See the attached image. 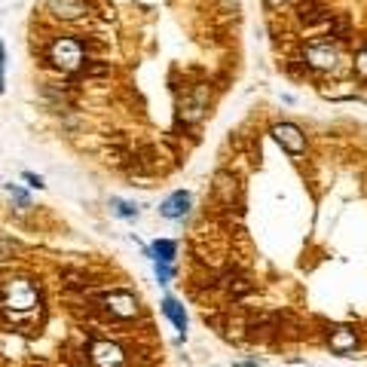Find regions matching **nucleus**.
I'll return each instance as SVG.
<instances>
[{"mask_svg": "<svg viewBox=\"0 0 367 367\" xmlns=\"http://www.w3.org/2000/svg\"><path fill=\"white\" fill-rule=\"evenodd\" d=\"M3 71H6V49H3V40H0V95H3Z\"/></svg>", "mask_w": 367, "mask_h": 367, "instance_id": "a211bd4d", "label": "nucleus"}, {"mask_svg": "<svg viewBox=\"0 0 367 367\" xmlns=\"http://www.w3.org/2000/svg\"><path fill=\"white\" fill-rule=\"evenodd\" d=\"M22 178H25V181H28V184H31V187H37V190H43V187H46V184H43V178H40V175H34V172H25V175H22Z\"/></svg>", "mask_w": 367, "mask_h": 367, "instance_id": "f3484780", "label": "nucleus"}, {"mask_svg": "<svg viewBox=\"0 0 367 367\" xmlns=\"http://www.w3.org/2000/svg\"><path fill=\"white\" fill-rule=\"evenodd\" d=\"M89 358L95 367H122L126 364V352L111 340H95L89 346Z\"/></svg>", "mask_w": 367, "mask_h": 367, "instance_id": "39448f33", "label": "nucleus"}, {"mask_svg": "<svg viewBox=\"0 0 367 367\" xmlns=\"http://www.w3.org/2000/svg\"><path fill=\"white\" fill-rule=\"evenodd\" d=\"M3 306L10 312H34V306H37V291H34V285L28 278H12V282H6L3 288Z\"/></svg>", "mask_w": 367, "mask_h": 367, "instance_id": "7ed1b4c3", "label": "nucleus"}, {"mask_svg": "<svg viewBox=\"0 0 367 367\" xmlns=\"http://www.w3.org/2000/svg\"><path fill=\"white\" fill-rule=\"evenodd\" d=\"M6 190H10V196L19 202V208H22V212H25V208H31V199H28V193H25V190H19L16 184H6Z\"/></svg>", "mask_w": 367, "mask_h": 367, "instance_id": "2eb2a0df", "label": "nucleus"}, {"mask_svg": "<svg viewBox=\"0 0 367 367\" xmlns=\"http://www.w3.org/2000/svg\"><path fill=\"white\" fill-rule=\"evenodd\" d=\"M144 257H151L153 263H172V267H175V257H178V242H175V239H156L151 248H144Z\"/></svg>", "mask_w": 367, "mask_h": 367, "instance_id": "9d476101", "label": "nucleus"}, {"mask_svg": "<svg viewBox=\"0 0 367 367\" xmlns=\"http://www.w3.org/2000/svg\"><path fill=\"white\" fill-rule=\"evenodd\" d=\"M46 10L61 22H77L89 12V3L86 0H46Z\"/></svg>", "mask_w": 367, "mask_h": 367, "instance_id": "6e6552de", "label": "nucleus"}, {"mask_svg": "<svg viewBox=\"0 0 367 367\" xmlns=\"http://www.w3.org/2000/svg\"><path fill=\"white\" fill-rule=\"evenodd\" d=\"M111 214L113 217H120V221H138V205H135V202H126V199H117V196H113L111 199Z\"/></svg>", "mask_w": 367, "mask_h": 367, "instance_id": "ddd939ff", "label": "nucleus"}, {"mask_svg": "<svg viewBox=\"0 0 367 367\" xmlns=\"http://www.w3.org/2000/svg\"><path fill=\"white\" fill-rule=\"evenodd\" d=\"M303 61L315 71H337L340 61H343V52L331 40H309L303 46Z\"/></svg>", "mask_w": 367, "mask_h": 367, "instance_id": "f03ea898", "label": "nucleus"}, {"mask_svg": "<svg viewBox=\"0 0 367 367\" xmlns=\"http://www.w3.org/2000/svg\"><path fill=\"white\" fill-rule=\"evenodd\" d=\"M162 315L168 318V322L175 324V328L181 331V337H184V331H187V324H190V318H187V309L175 300V297H162Z\"/></svg>", "mask_w": 367, "mask_h": 367, "instance_id": "9b49d317", "label": "nucleus"}, {"mask_svg": "<svg viewBox=\"0 0 367 367\" xmlns=\"http://www.w3.org/2000/svg\"><path fill=\"white\" fill-rule=\"evenodd\" d=\"M352 65H355V74H358V77L367 80V43L355 52V61H352Z\"/></svg>", "mask_w": 367, "mask_h": 367, "instance_id": "4468645a", "label": "nucleus"}, {"mask_svg": "<svg viewBox=\"0 0 367 367\" xmlns=\"http://www.w3.org/2000/svg\"><path fill=\"white\" fill-rule=\"evenodd\" d=\"M190 208H193V193L190 190H175L159 202V214L166 221H184L190 214Z\"/></svg>", "mask_w": 367, "mask_h": 367, "instance_id": "423d86ee", "label": "nucleus"}, {"mask_svg": "<svg viewBox=\"0 0 367 367\" xmlns=\"http://www.w3.org/2000/svg\"><path fill=\"white\" fill-rule=\"evenodd\" d=\"M49 61H52V67L71 74V71H77V67H83L86 49H83V43H80L77 37H71V34H61V37H56L49 43Z\"/></svg>", "mask_w": 367, "mask_h": 367, "instance_id": "f257e3e1", "label": "nucleus"}, {"mask_svg": "<svg viewBox=\"0 0 367 367\" xmlns=\"http://www.w3.org/2000/svg\"><path fill=\"white\" fill-rule=\"evenodd\" d=\"M172 278H175V267H172V263H156V282L168 285Z\"/></svg>", "mask_w": 367, "mask_h": 367, "instance_id": "dca6fc26", "label": "nucleus"}, {"mask_svg": "<svg viewBox=\"0 0 367 367\" xmlns=\"http://www.w3.org/2000/svg\"><path fill=\"white\" fill-rule=\"evenodd\" d=\"M104 306L117 318H135L138 315V300H135V294H129V291H111V294H104Z\"/></svg>", "mask_w": 367, "mask_h": 367, "instance_id": "1a4fd4ad", "label": "nucleus"}, {"mask_svg": "<svg viewBox=\"0 0 367 367\" xmlns=\"http://www.w3.org/2000/svg\"><path fill=\"white\" fill-rule=\"evenodd\" d=\"M208 107V86H190L181 101V117L184 122H196Z\"/></svg>", "mask_w": 367, "mask_h": 367, "instance_id": "0eeeda50", "label": "nucleus"}, {"mask_svg": "<svg viewBox=\"0 0 367 367\" xmlns=\"http://www.w3.org/2000/svg\"><path fill=\"white\" fill-rule=\"evenodd\" d=\"M269 135H273L276 144L282 147V151H288L291 156L306 153V135H303L300 126H294V122H273V126H269Z\"/></svg>", "mask_w": 367, "mask_h": 367, "instance_id": "20e7f679", "label": "nucleus"}, {"mask_svg": "<svg viewBox=\"0 0 367 367\" xmlns=\"http://www.w3.org/2000/svg\"><path fill=\"white\" fill-rule=\"evenodd\" d=\"M221 6L227 12H236V10H239V0H221Z\"/></svg>", "mask_w": 367, "mask_h": 367, "instance_id": "6ab92c4d", "label": "nucleus"}, {"mask_svg": "<svg viewBox=\"0 0 367 367\" xmlns=\"http://www.w3.org/2000/svg\"><path fill=\"white\" fill-rule=\"evenodd\" d=\"M358 346V337H355V331H349V328H337L334 334H331V349L340 352V355H346V352H352Z\"/></svg>", "mask_w": 367, "mask_h": 367, "instance_id": "f8f14e48", "label": "nucleus"}, {"mask_svg": "<svg viewBox=\"0 0 367 367\" xmlns=\"http://www.w3.org/2000/svg\"><path fill=\"white\" fill-rule=\"evenodd\" d=\"M288 0H267V6H273V10H278V6H285Z\"/></svg>", "mask_w": 367, "mask_h": 367, "instance_id": "aec40b11", "label": "nucleus"}]
</instances>
